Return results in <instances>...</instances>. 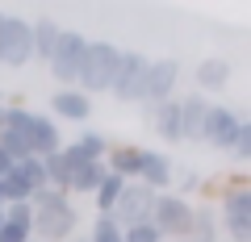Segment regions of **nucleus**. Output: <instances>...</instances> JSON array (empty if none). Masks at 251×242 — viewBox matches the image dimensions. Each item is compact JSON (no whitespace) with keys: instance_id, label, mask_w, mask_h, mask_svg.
Wrapping results in <instances>:
<instances>
[{"instance_id":"1","label":"nucleus","mask_w":251,"mask_h":242,"mask_svg":"<svg viewBox=\"0 0 251 242\" xmlns=\"http://www.w3.org/2000/svg\"><path fill=\"white\" fill-rule=\"evenodd\" d=\"M29 205H34V225H29V234H34L38 242H67L80 234V213H75L72 197H63V192L54 188H38L34 197H29Z\"/></svg>"},{"instance_id":"2","label":"nucleus","mask_w":251,"mask_h":242,"mask_svg":"<svg viewBox=\"0 0 251 242\" xmlns=\"http://www.w3.org/2000/svg\"><path fill=\"white\" fill-rule=\"evenodd\" d=\"M117 54H122V46H113V42H88L80 75H75V88H80L88 100L100 96V92H109L113 71H117Z\"/></svg>"},{"instance_id":"3","label":"nucleus","mask_w":251,"mask_h":242,"mask_svg":"<svg viewBox=\"0 0 251 242\" xmlns=\"http://www.w3.org/2000/svg\"><path fill=\"white\" fill-rule=\"evenodd\" d=\"M176 84H180V59H151L147 63V80H143V121L163 105L176 100Z\"/></svg>"},{"instance_id":"4","label":"nucleus","mask_w":251,"mask_h":242,"mask_svg":"<svg viewBox=\"0 0 251 242\" xmlns=\"http://www.w3.org/2000/svg\"><path fill=\"white\" fill-rule=\"evenodd\" d=\"M147 54L138 50H122L117 54V71H113V84H109V96L117 105H138L143 100V80H147Z\"/></svg>"},{"instance_id":"5","label":"nucleus","mask_w":251,"mask_h":242,"mask_svg":"<svg viewBox=\"0 0 251 242\" xmlns=\"http://www.w3.org/2000/svg\"><path fill=\"white\" fill-rule=\"evenodd\" d=\"M193 205H197V200H184V197H176V192H159V197H155L151 225L163 234V242L188 234V225H193Z\"/></svg>"},{"instance_id":"6","label":"nucleus","mask_w":251,"mask_h":242,"mask_svg":"<svg viewBox=\"0 0 251 242\" xmlns=\"http://www.w3.org/2000/svg\"><path fill=\"white\" fill-rule=\"evenodd\" d=\"M84 50H88V38L80 29H63L59 42L50 50V75L63 84V88H75V75H80V63H84Z\"/></svg>"},{"instance_id":"7","label":"nucleus","mask_w":251,"mask_h":242,"mask_svg":"<svg viewBox=\"0 0 251 242\" xmlns=\"http://www.w3.org/2000/svg\"><path fill=\"white\" fill-rule=\"evenodd\" d=\"M151 205H155V192L151 188H143V184H126L122 188V197H117V205L109 209V217L117 221V230H130V225H143V221H151Z\"/></svg>"},{"instance_id":"8","label":"nucleus","mask_w":251,"mask_h":242,"mask_svg":"<svg viewBox=\"0 0 251 242\" xmlns=\"http://www.w3.org/2000/svg\"><path fill=\"white\" fill-rule=\"evenodd\" d=\"M17 130L25 134V146H29L34 159H46V154L63 151V130H59V121H50L46 113H34V109H29V117L21 121Z\"/></svg>"},{"instance_id":"9","label":"nucleus","mask_w":251,"mask_h":242,"mask_svg":"<svg viewBox=\"0 0 251 242\" xmlns=\"http://www.w3.org/2000/svg\"><path fill=\"white\" fill-rule=\"evenodd\" d=\"M25 63H34V46H29V21L13 17L4 21V38H0V67L9 71H21Z\"/></svg>"},{"instance_id":"10","label":"nucleus","mask_w":251,"mask_h":242,"mask_svg":"<svg viewBox=\"0 0 251 242\" xmlns=\"http://www.w3.org/2000/svg\"><path fill=\"white\" fill-rule=\"evenodd\" d=\"M239 126H243V117L230 105H209L205 109V126H201V142L214 146V151H230Z\"/></svg>"},{"instance_id":"11","label":"nucleus","mask_w":251,"mask_h":242,"mask_svg":"<svg viewBox=\"0 0 251 242\" xmlns=\"http://www.w3.org/2000/svg\"><path fill=\"white\" fill-rule=\"evenodd\" d=\"M50 121H72V126H88V117H92V100L84 96L80 88H59L50 96Z\"/></svg>"},{"instance_id":"12","label":"nucleus","mask_w":251,"mask_h":242,"mask_svg":"<svg viewBox=\"0 0 251 242\" xmlns=\"http://www.w3.org/2000/svg\"><path fill=\"white\" fill-rule=\"evenodd\" d=\"M172 176H176V167H172L168 154H163V151H147V146H143L138 184H143V188H151L155 197H159V192H172Z\"/></svg>"},{"instance_id":"13","label":"nucleus","mask_w":251,"mask_h":242,"mask_svg":"<svg viewBox=\"0 0 251 242\" xmlns=\"http://www.w3.org/2000/svg\"><path fill=\"white\" fill-rule=\"evenodd\" d=\"M138 163H143V146H134V142H117V146H109V154H105V171H113L126 184L138 179Z\"/></svg>"},{"instance_id":"14","label":"nucleus","mask_w":251,"mask_h":242,"mask_svg":"<svg viewBox=\"0 0 251 242\" xmlns=\"http://www.w3.org/2000/svg\"><path fill=\"white\" fill-rule=\"evenodd\" d=\"M197 96H209V92H226L230 88V80H234V67H230V59H205V63L197 67Z\"/></svg>"},{"instance_id":"15","label":"nucleus","mask_w":251,"mask_h":242,"mask_svg":"<svg viewBox=\"0 0 251 242\" xmlns=\"http://www.w3.org/2000/svg\"><path fill=\"white\" fill-rule=\"evenodd\" d=\"M205 109H209V100H205V96H197V92L180 100V142H201Z\"/></svg>"},{"instance_id":"16","label":"nucleus","mask_w":251,"mask_h":242,"mask_svg":"<svg viewBox=\"0 0 251 242\" xmlns=\"http://www.w3.org/2000/svg\"><path fill=\"white\" fill-rule=\"evenodd\" d=\"M172 242H222L218 238V209L209 200L193 205V225H188L184 238H172Z\"/></svg>"},{"instance_id":"17","label":"nucleus","mask_w":251,"mask_h":242,"mask_svg":"<svg viewBox=\"0 0 251 242\" xmlns=\"http://www.w3.org/2000/svg\"><path fill=\"white\" fill-rule=\"evenodd\" d=\"M59 34H63V25L54 17H38V21H29V46H34V59H50V50H54V42H59Z\"/></svg>"},{"instance_id":"18","label":"nucleus","mask_w":251,"mask_h":242,"mask_svg":"<svg viewBox=\"0 0 251 242\" xmlns=\"http://www.w3.org/2000/svg\"><path fill=\"white\" fill-rule=\"evenodd\" d=\"M147 126H151L163 142H180V100H163V105L147 117Z\"/></svg>"},{"instance_id":"19","label":"nucleus","mask_w":251,"mask_h":242,"mask_svg":"<svg viewBox=\"0 0 251 242\" xmlns=\"http://www.w3.org/2000/svg\"><path fill=\"white\" fill-rule=\"evenodd\" d=\"M105 163H84V167L72 171V188H67V197H92V192L100 188V179H105Z\"/></svg>"},{"instance_id":"20","label":"nucleus","mask_w":251,"mask_h":242,"mask_svg":"<svg viewBox=\"0 0 251 242\" xmlns=\"http://www.w3.org/2000/svg\"><path fill=\"white\" fill-rule=\"evenodd\" d=\"M72 146H75V151H80L88 163H105V154H109V146H113V142H109L100 130H88V126H84V134H75Z\"/></svg>"},{"instance_id":"21","label":"nucleus","mask_w":251,"mask_h":242,"mask_svg":"<svg viewBox=\"0 0 251 242\" xmlns=\"http://www.w3.org/2000/svg\"><path fill=\"white\" fill-rule=\"evenodd\" d=\"M122 188H126V179H117L113 171H109V176L100 179V188L92 192V197H97V213H109V209L117 205V197H122Z\"/></svg>"},{"instance_id":"22","label":"nucleus","mask_w":251,"mask_h":242,"mask_svg":"<svg viewBox=\"0 0 251 242\" xmlns=\"http://www.w3.org/2000/svg\"><path fill=\"white\" fill-rule=\"evenodd\" d=\"M84 242H122V230H117V221L109 213H97V221H92V230H88Z\"/></svg>"},{"instance_id":"23","label":"nucleus","mask_w":251,"mask_h":242,"mask_svg":"<svg viewBox=\"0 0 251 242\" xmlns=\"http://www.w3.org/2000/svg\"><path fill=\"white\" fill-rule=\"evenodd\" d=\"M13 167H17V176L25 179L29 188H46V176H42V159H34V154H29V159H21V163H13Z\"/></svg>"},{"instance_id":"24","label":"nucleus","mask_w":251,"mask_h":242,"mask_svg":"<svg viewBox=\"0 0 251 242\" xmlns=\"http://www.w3.org/2000/svg\"><path fill=\"white\" fill-rule=\"evenodd\" d=\"M222 242H251V217H222Z\"/></svg>"},{"instance_id":"25","label":"nucleus","mask_w":251,"mask_h":242,"mask_svg":"<svg viewBox=\"0 0 251 242\" xmlns=\"http://www.w3.org/2000/svg\"><path fill=\"white\" fill-rule=\"evenodd\" d=\"M122 242H163V234L155 230L151 221H143V225H130V230H122Z\"/></svg>"},{"instance_id":"26","label":"nucleus","mask_w":251,"mask_h":242,"mask_svg":"<svg viewBox=\"0 0 251 242\" xmlns=\"http://www.w3.org/2000/svg\"><path fill=\"white\" fill-rule=\"evenodd\" d=\"M230 154L239 163H247L251 159V121H243L239 126V134H234V146H230Z\"/></svg>"},{"instance_id":"27","label":"nucleus","mask_w":251,"mask_h":242,"mask_svg":"<svg viewBox=\"0 0 251 242\" xmlns=\"http://www.w3.org/2000/svg\"><path fill=\"white\" fill-rule=\"evenodd\" d=\"M4 221L9 225H34V205H4Z\"/></svg>"},{"instance_id":"28","label":"nucleus","mask_w":251,"mask_h":242,"mask_svg":"<svg viewBox=\"0 0 251 242\" xmlns=\"http://www.w3.org/2000/svg\"><path fill=\"white\" fill-rule=\"evenodd\" d=\"M4 21H9V13H4V9H0V38H4Z\"/></svg>"},{"instance_id":"29","label":"nucleus","mask_w":251,"mask_h":242,"mask_svg":"<svg viewBox=\"0 0 251 242\" xmlns=\"http://www.w3.org/2000/svg\"><path fill=\"white\" fill-rule=\"evenodd\" d=\"M67 242H84V234H75V238H67Z\"/></svg>"},{"instance_id":"30","label":"nucleus","mask_w":251,"mask_h":242,"mask_svg":"<svg viewBox=\"0 0 251 242\" xmlns=\"http://www.w3.org/2000/svg\"><path fill=\"white\" fill-rule=\"evenodd\" d=\"M0 221H4V209H0Z\"/></svg>"},{"instance_id":"31","label":"nucleus","mask_w":251,"mask_h":242,"mask_svg":"<svg viewBox=\"0 0 251 242\" xmlns=\"http://www.w3.org/2000/svg\"><path fill=\"white\" fill-rule=\"evenodd\" d=\"M0 105H4V92H0Z\"/></svg>"},{"instance_id":"32","label":"nucleus","mask_w":251,"mask_h":242,"mask_svg":"<svg viewBox=\"0 0 251 242\" xmlns=\"http://www.w3.org/2000/svg\"><path fill=\"white\" fill-rule=\"evenodd\" d=\"M0 209H4V200H0Z\"/></svg>"},{"instance_id":"33","label":"nucleus","mask_w":251,"mask_h":242,"mask_svg":"<svg viewBox=\"0 0 251 242\" xmlns=\"http://www.w3.org/2000/svg\"><path fill=\"white\" fill-rule=\"evenodd\" d=\"M29 242H38V238H29Z\"/></svg>"}]
</instances>
